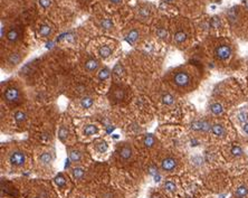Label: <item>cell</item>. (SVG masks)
<instances>
[{
	"instance_id": "1f68e13d",
	"label": "cell",
	"mask_w": 248,
	"mask_h": 198,
	"mask_svg": "<svg viewBox=\"0 0 248 198\" xmlns=\"http://www.w3.org/2000/svg\"><path fill=\"white\" fill-rule=\"evenodd\" d=\"M67 134H68V131L66 128H60V130L58 131V137L60 140H65V138H67Z\"/></svg>"
},
{
	"instance_id": "ac0fdd59",
	"label": "cell",
	"mask_w": 248,
	"mask_h": 198,
	"mask_svg": "<svg viewBox=\"0 0 248 198\" xmlns=\"http://www.w3.org/2000/svg\"><path fill=\"white\" fill-rule=\"evenodd\" d=\"M162 101H163V103H164L165 105H171L173 104V102H174V97L169 93L163 94V95H162Z\"/></svg>"
},
{
	"instance_id": "74e56055",
	"label": "cell",
	"mask_w": 248,
	"mask_h": 198,
	"mask_svg": "<svg viewBox=\"0 0 248 198\" xmlns=\"http://www.w3.org/2000/svg\"><path fill=\"white\" fill-rule=\"evenodd\" d=\"M150 175H152V176H155V175H158V169L154 167V166H152V167H150Z\"/></svg>"
},
{
	"instance_id": "4fadbf2b",
	"label": "cell",
	"mask_w": 248,
	"mask_h": 198,
	"mask_svg": "<svg viewBox=\"0 0 248 198\" xmlns=\"http://www.w3.org/2000/svg\"><path fill=\"white\" fill-rule=\"evenodd\" d=\"M139 39V33L136 30H131L126 36V40H128L130 44H133Z\"/></svg>"
},
{
	"instance_id": "4316f807",
	"label": "cell",
	"mask_w": 248,
	"mask_h": 198,
	"mask_svg": "<svg viewBox=\"0 0 248 198\" xmlns=\"http://www.w3.org/2000/svg\"><path fill=\"white\" fill-rule=\"evenodd\" d=\"M231 153H232V156H235V157H240V156H243L244 151H243V149H241L240 147L235 146L231 148Z\"/></svg>"
},
{
	"instance_id": "30bf717a",
	"label": "cell",
	"mask_w": 248,
	"mask_h": 198,
	"mask_svg": "<svg viewBox=\"0 0 248 198\" xmlns=\"http://www.w3.org/2000/svg\"><path fill=\"white\" fill-rule=\"evenodd\" d=\"M132 156V151H131V148L129 147H123L121 149V152H120V157L122 158L123 160H128L130 159Z\"/></svg>"
},
{
	"instance_id": "8d00e7d4",
	"label": "cell",
	"mask_w": 248,
	"mask_h": 198,
	"mask_svg": "<svg viewBox=\"0 0 248 198\" xmlns=\"http://www.w3.org/2000/svg\"><path fill=\"white\" fill-rule=\"evenodd\" d=\"M39 5L43 8H48L52 5V0H39Z\"/></svg>"
},
{
	"instance_id": "f546056e",
	"label": "cell",
	"mask_w": 248,
	"mask_h": 198,
	"mask_svg": "<svg viewBox=\"0 0 248 198\" xmlns=\"http://www.w3.org/2000/svg\"><path fill=\"white\" fill-rule=\"evenodd\" d=\"M113 74L114 75H116V76H121V75L123 74V67H122L121 64L115 65V67L113 68Z\"/></svg>"
},
{
	"instance_id": "9c48e42d",
	"label": "cell",
	"mask_w": 248,
	"mask_h": 198,
	"mask_svg": "<svg viewBox=\"0 0 248 198\" xmlns=\"http://www.w3.org/2000/svg\"><path fill=\"white\" fill-rule=\"evenodd\" d=\"M97 132H98V129H97L96 125L94 124H87L84 128V134L85 136H93V134H96Z\"/></svg>"
},
{
	"instance_id": "d590c367",
	"label": "cell",
	"mask_w": 248,
	"mask_h": 198,
	"mask_svg": "<svg viewBox=\"0 0 248 198\" xmlns=\"http://www.w3.org/2000/svg\"><path fill=\"white\" fill-rule=\"evenodd\" d=\"M157 34H158V36L160 37V38H167V36H168V31L165 30V29H158V31H157Z\"/></svg>"
},
{
	"instance_id": "b9f144b4",
	"label": "cell",
	"mask_w": 248,
	"mask_h": 198,
	"mask_svg": "<svg viewBox=\"0 0 248 198\" xmlns=\"http://www.w3.org/2000/svg\"><path fill=\"white\" fill-rule=\"evenodd\" d=\"M164 1H172V0H164Z\"/></svg>"
},
{
	"instance_id": "603a6c76",
	"label": "cell",
	"mask_w": 248,
	"mask_h": 198,
	"mask_svg": "<svg viewBox=\"0 0 248 198\" xmlns=\"http://www.w3.org/2000/svg\"><path fill=\"white\" fill-rule=\"evenodd\" d=\"M143 142H144V144L146 147H152L153 144H154V142H155L154 137L152 136V134H146V136L144 137V140H143Z\"/></svg>"
},
{
	"instance_id": "44dd1931",
	"label": "cell",
	"mask_w": 248,
	"mask_h": 198,
	"mask_svg": "<svg viewBox=\"0 0 248 198\" xmlns=\"http://www.w3.org/2000/svg\"><path fill=\"white\" fill-rule=\"evenodd\" d=\"M107 149H108V146L104 140H101L96 143V150L98 152H105Z\"/></svg>"
},
{
	"instance_id": "4dcf8cb0",
	"label": "cell",
	"mask_w": 248,
	"mask_h": 198,
	"mask_svg": "<svg viewBox=\"0 0 248 198\" xmlns=\"http://www.w3.org/2000/svg\"><path fill=\"white\" fill-rule=\"evenodd\" d=\"M101 26L104 28V29H111L113 27V23L110 20V19H104L102 23H101Z\"/></svg>"
},
{
	"instance_id": "6da1fadb",
	"label": "cell",
	"mask_w": 248,
	"mask_h": 198,
	"mask_svg": "<svg viewBox=\"0 0 248 198\" xmlns=\"http://www.w3.org/2000/svg\"><path fill=\"white\" fill-rule=\"evenodd\" d=\"M231 48L228 45H220L218 46L215 50V55L219 61H228L231 57Z\"/></svg>"
},
{
	"instance_id": "7c38bea8",
	"label": "cell",
	"mask_w": 248,
	"mask_h": 198,
	"mask_svg": "<svg viewBox=\"0 0 248 198\" xmlns=\"http://www.w3.org/2000/svg\"><path fill=\"white\" fill-rule=\"evenodd\" d=\"M97 77H98V80H100V81L107 80V78L110 77V70H108L107 67L102 68V70L98 72V74H97Z\"/></svg>"
},
{
	"instance_id": "f35d334b",
	"label": "cell",
	"mask_w": 248,
	"mask_h": 198,
	"mask_svg": "<svg viewBox=\"0 0 248 198\" xmlns=\"http://www.w3.org/2000/svg\"><path fill=\"white\" fill-rule=\"evenodd\" d=\"M243 131H244L245 133L248 136V122H246V123H244V124H243Z\"/></svg>"
},
{
	"instance_id": "cb8c5ba5",
	"label": "cell",
	"mask_w": 248,
	"mask_h": 198,
	"mask_svg": "<svg viewBox=\"0 0 248 198\" xmlns=\"http://www.w3.org/2000/svg\"><path fill=\"white\" fill-rule=\"evenodd\" d=\"M55 182H56V185H57L58 187H64V186H65V184H66V179H65V177H64L63 175L59 174L58 176H56V177H55Z\"/></svg>"
},
{
	"instance_id": "e575fe53",
	"label": "cell",
	"mask_w": 248,
	"mask_h": 198,
	"mask_svg": "<svg viewBox=\"0 0 248 198\" xmlns=\"http://www.w3.org/2000/svg\"><path fill=\"white\" fill-rule=\"evenodd\" d=\"M210 26H211V27H215V28L219 27V26H220V20H219V18H218V17L212 18V19H211V21H210Z\"/></svg>"
},
{
	"instance_id": "ba28073f",
	"label": "cell",
	"mask_w": 248,
	"mask_h": 198,
	"mask_svg": "<svg viewBox=\"0 0 248 198\" xmlns=\"http://www.w3.org/2000/svg\"><path fill=\"white\" fill-rule=\"evenodd\" d=\"M97 67H98V62L96 59H90L85 64V70L87 72H94V71L97 70Z\"/></svg>"
},
{
	"instance_id": "ffe728a7",
	"label": "cell",
	"mask_w": 248,
	"mask_h": 198,
	"mask_svg": "<svg viewBox=\"0 0 248 198\" xmlns=\"http://www.w3.org/2000/svg\"><path fill=\"white\" fill-rule=\"evenodd\" d=\"M236 195H237L238 197H246L248 195V188L246 187V186H240V187L237 188V190H236Z\"/></svg>"
},
{
	"instance_id": "9a60e30c",
	"label": "cell",
	"mask_w": 248,
	"mask_h": 198,
	"mask_svg": "<svg viewBox=\"0 0 248 198\" xmlns=\"http://www.w3.org/2000/svg\"><path fill=\"white\" fill-rule=\"evenodd\" d=\"M187 39V35L186 33L183 31H178L176 35H174V40H176L177 44H182V43L186 42Z\"/></svg>"
},
{
	"instance_id": "d6986e66",
	"label": "cell",
	"mask_w": 248,
	"mask_h": 198,
	"mask_svg": "<svg viewBox=\"0 0 248 198\" xmlns=\"http://www.w3.org/2000/svg\"><path fill=\"white\" fill-rule=\"evenodd\" d=\"M52 155L48 152H44L43 155L40 156V162L44 163V165H49V163L52 162Z\"/></svg>"
},
{
	"instance_id": "60d3db41",
	"label": "cell",
	"mask_w": 248,
	"mask_h": 198,
	"mask_svg": "<svg viewBox=\"0 0 248 198\" xmlns=\"http://www.w3.org/2000/svg\"><path fill=\"white\" fill-rule=\"evenodd\" d=\"M110 1H112L113 4H119V2H121L122 0H110Z\"/></svg>"
},
{
	"instance_id": "2e32d148",
	"label": "cell",
	"mask_w": 248,
	"mask_h": 198,
	"mask_svg": "<svg viewBox=\"0 0 248 198\" xmlns=\"http://www.w3.org/2000/svg\"><path fill=\"white\" fill-rule=\"evenodd\" d=\"M50 33H52V29H50V27H49L48 25H43V26L39 28V35L43 36V37L49 36Z\"/></svg>"
},
{
	"instance_id": "3957f363",
	"label": "cell",
	"mask_w": 248,
	"mask_h": 198,
	"mask_svg": "<svg viewBox=\"0 0 248 198\" xmlns=\"http://www.w3.org/2000/svg\"><path fill=\"white\" fill-rule=\"evenodd\" d=\"M5 99L9 103H16L19 100V91L16 87H9L5 92Z\"/></svg>"
},
{
	"instance_id": "7402d4cb",
	"label": "cell",
	"mask_w": 248,
	"mask_h": 198,
	"mask_svg": "<svg viewBox=\"0 0 248 198\" xmlns=\"http://www.w3.org/2000/svg\"><path fill=\"white\" fill-rule=\"evenodd\" d=\"M69 159L72 160L73 162H78L81 160V152L79 151H76V150H73L69 153Z\"/></svg>"
},
{
	"instance_id": "52a82bcc",
	"label": "cell",
	"mask_w": 248,
	"mask_h": 198,
	"mask_svg": "<svg viewBox=\"0 0 248 198\" xmlns=\"http://www.w3.org/2000/svg\"><path fill=\"white\" fill-rule=\"evenodd\" d=\"M210 111L212 114L215 115H220L224 113V106L220 104V103H212V104L210 105Z\"/></svg>"
},
{
	"instance_id": "5b68a950",
	"label": "cell",
	"mask_w": 248,
	"mask_h": 198,
	"mask_svg": "<svg viewBox=\"0 0 248 198\" xmlns=\"http://www.w3.org/2000/svg\"><path fill=\"white\" fill-rule=\"evenodd\" d=\"M177 167V161L173 158H165L162 161V169L164 171H172Z\"/></svg>"
},
{
	"instance_id": "83f0119b",
	"label": "cell",
	"mask_w": 248,
	"mask_h": 198,
	"mask_svg": "<svg viewBox=\"0 0 248 198\" xmlns=\"http://www.w3.org/2000/svg\"><path fill=\"white\" fill-rule=\"evenodd\" d=\"M7 38L9 39L10 42H16V40L18 39V33L12 29V30H10L7 34Z\"/></svg>"
},
{
	"instance_id": "d6a6232c",
	"label": "cell",
	"mask_w": 248,
	"mask_h": 198,
	"mask_svg": "<svg viewBox=\"0 0 248 198\" xmlns=\"http://www.w3.org/2000/svg\"><path fill=\"white\" fill-rule=\"evenodd\" d=\"M19 61H20V57L18 54H11L9 57V63H12V64H18Z\"/></svg>"
},
{
	"instance_id": "484cf974",
	"label": "cell",
	"mask_w": 248,
	"mask_h": 198,
	"mask_svg": "<svg viewBox=\"0 0 248 198\" xmlns=\"http://www.w3.org/2000/svg\"><path fill=\"white\" fill-rule=\"evenodd\" d=\"M15 120H16V122L17 123H21L22 121H25L26 120V114H25L24 112H16V114H15Z\"/></svg>"
},
{
	"instance_id": "7a4b0ae2",
	"label": "cell",
	"mask_w": 248,
	"mask_h": 198,
	"mask_svg": "<svg viewBox=\"0 0 248 198\" xmlns=\"http://www.w3.org/2000/svg\"><path fill=\"white\" fill-rule=\"evenodd\" d=\"M173 81L174 83L180 87H186L190 84V76L189 74L186 73V72H179L177 73L173 77Z\"/></svg>"
},
{
	"instance_id": "f1b7e54d",
	"label": "cell",
	"mask_w": 248,
	"mask_h": 198,
	"mask_svg": "<svg viewBox=\"0 0 248 198\" xmlns=\"http://www.w3.org/2000/svg\"><path fill=\"white\" fill-rule=\"evenodd\" d=\"M164 189L165 190H168V191H170V193H172V191H174L176 190V185L173 184L172 181H167L164 184Z\"/></svg>"
},
{
	"instance_id": "277c9868",
	"label": "cell",
	"mask_w": 248,
	"mask_h": 198,
	"mask_svg": "<svg viewBox=\"0 0 248 198\" xmlns=\"http://www.w3.org/2000/svg\"><path fill=\"white\" fill-rule=\"evenodd\" d=\"M10 162L14 166H22L25 163V155L20 151H16V152L11 153L10 156Z\"/></svg>"
},
{
	"instance_id": "7bdbcfd3",
	"label": "cell",
	"mask_w": 248,
	"mask_h": 198,
	"mask_svg": "<svg viewBox=\"0 0 248 198\" xmlns=\"http://www.w3.org/2000/svg\"><path fill=\"white\" fill-rule=\"evenodd\" d=\"M187 198H190V197H187Z\"/></svg>"
},
{
	"instance_id": "5bb4252c",
	"label": "cell",
	"mask_w": 248,
	"mask_h": 198,
	"mask_svg": "<svg viewBox=\"0 0 248 198\" xmlns=\"http://www.w3.org/2000/svg\"><path fill=\"white\" fill-rule=\"evenodd\" d=\"M81 105L85 109H90L93 105V99L91 96H85L81 100Z\"/></svg>"
},
{
	"instance_id": "d4e9b609",
	"label": "cell",
	"mask_w": 248,
	"mask_h": 198,
	"mask_svg": "<svg viewBox=\"0 0 248 198\" xmlns=\"http://www.w3.org/2000/svg\"><path fill=\"white\" fill-rule=\"evenodd\" d=\"M73 176L76 178V179H82L84 177V170L82 168H75L73 170Z\"/></svg>"
},
{
	"instance_id": "8992f818",
	"label": "cell",
	"mask_w": 248,
	"mask_h": 198,
	"mask_svg": "<svg viewBox=\"0 0 248 198\" xmlns=\"http://www.w3.org/2000/svg\"><path fill=\"white\" fill-rule=\"evenodd\" d=\"M210 131L212 132L214 136L218 137V138H222V137H225V134H226V130H225L224 125L219 124V123H215V124L211 125Z\"/></svg>"
},
{
	"instance_id": "8fae6325",
	"label": "cell",
	"mask_w": 248,
	"mask_h": 198,
	"mask_svg": "<svg viewBox=\"0 0 248 198\" xmlns=\"http://www.w3.org/2000/svg\"><path fill=\"white\" fill-rule=\"evenodd\" d=\"M111 53H112V49H111L110 46L104 45V46H102L100 49H98V54H100V56H101V57H103V58L108 57V56L111 55Z\"/></svg>"
},
{
	"instance_id": "e0dca14e",
	"label": "cell",
	"mask_w": 248,
	"mask_h": 198,
	"mask_svg": "<svg viewBox=\"0 0 248 198\" xmlns=\"http://www.w3.org/2000/svg\"><path fill=\"white\" fill-rule=\"evenodd\" d=\"M237 119H238V121L240 122V123H243V124L246 123V122H248V112L245 111V110L240 111L237 114Z\"/></svg>"
},
{
	"instance_id": "ab89813d",
	"label": "cell",
	"mask_w": 248,
	"mask_h": 198,
	"mask_svg": "<svg viewBox=\"0 0 248 198\" xmlns=\"http://www.w3.org/2000/svg\"><path fill=\"white\" fill-rule=\"evenodd\" d=\"M141 12H142L141 15H142V17H143V18H144V17H146V16H148V15H149V11H146V10H145V9H142V10H141Z\"/></svg>"
},
{
	"instance_id": "836d02e7",
	"label": "cell",
	"mask_w": 248,
	"mask_h": 198,
	"mask_svg": "<svg viewBox=\"0 0 248 198\" xmlns=\"http://www.w3.org/2000/svg\"><path fill=\"white\" fill-rule=\"evenodd\" d=\"M123 96H124L123 91L120 90V89H116V90H115V93H114V99H116V100H122Z\"/></svg>"
}]
</instances>
